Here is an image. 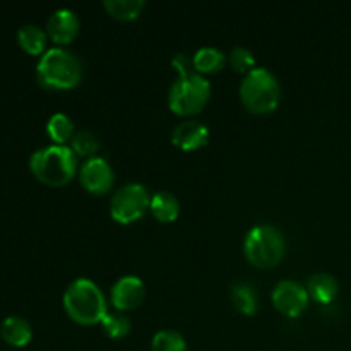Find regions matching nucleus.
<instances>
[{
	"mask_svg": "<svg viewBox=\"0 0 351 351\" xmlns=\"http://www.w3.org/2000/svg\"><path fill=\"white\" fill-rule=\"evenodd\" d=\"M81 29V23L74 10L58 9L47 23V34L53 43L69 45L75 40Z\"/></svg>",
	"mask_w": 351,
	"mask_h": 351,
	"instance_id": "9b49d317",
	"label": "nucleus"
},
{
	"mask_svg": "<svg viewBox=\"0 0 351 351\" xmlns=\"http://www.w3.org/2000/svg\"><path fill=\"white\" fill-rule=\"evenodd\" d=\"M271 300L281 315L295 319L307 308L311 297L304 285L293 280H283L274 287Z\"/></svg>",
	"mask_w": 351,
	"mask_h": 351,
	"instance_id": "6e6552de",
	"label": "nucleus"
},
{
	"mask_svg": "<svg viewBox=\"0 0 351 351\" xmlns=\"http://www.w3.org/2000/svg\"><path fill=\"white\" fill-rule=\"evenodd\" d=\"M69 146L74 151L75 156L89 160V158L96 156L101 143H99V137L95 132H91V130H79V132L74 134Z\"/></svg>",
	"mask_w": 351,
	"mask_h": 351,
	"instance_id": "412c9836",
	"label": "nucleus"
},
{
	"mask_svg": "<svg viewBox=\"0 0 351 351\" xmlns=\"http://www.w3.org/2000/svg\"><path fill=\"white\" fill-rule=\"evenodd\" d=\"M146 298V287L137 276H122L110 290V302L120 312H129L139 307Z\"/></svg>",
	"mask_w": 351,
	"mask_h": 351,
	"instance_id": "9d476101",
	"label": "nucleus"
},
{
	"mask_svg": "<svg viewBox=\"0 0 351 351\" xmlns=\"http://www.w3.org/2000/svg\"><path fill=\"white\" fill-rule=\"evenodd\" d=\"M232 304L240 314L254 315L257 312V293L252 285L239 283L230 291Z\"/></svg>",
	"mask_w": 351,
	"mask_h": 351,
	"instance_id": "aec40b11",
	"label": "nucleus"
},
{
	"mask_svg": "<svg viewBox=\"0 0 351 351\" xmlns=\"http://www.w3.org/2000/svg\"><path fill=\"white\" fill-rule=\"evenodd\" d=\"M151 351H187V341L180 332L161 329L151 339Z\"/></svg>",
	"mask_w": 351,
	"mask_h": 351,
	"instance_id": "4be33fe9",
	"label": "nucleus"
},
{
	"mask_svg": "<svg viewBox=\"0 0 351 351\" xmlns=\"http://www.w3.org/2000/svg\"><path fill=\"white\" fill-rule=\"evenodd\" d=\"M103 332L112 339H123L129 336L130 329H132V322L127 315L123 314H106L105 319L101 321Z\"/></svg>",
	"mask_w": 351,
	"mask_h": 351,
	"instance_id": "5701e85b",
	"label": "nucleus"
},
{
	"mask_svg": "<svg viewBox=\"0 0 351 351\" xmlns=\"http://www.w3.org/2000/svg\"><path fill=\"white\" fill-rule=\"evenodd\" d=\"M243 254L247 261L259 269H271L278 266L287 254L283 233L271 225L254 226L243 240Z\"/></svg>",
	"mask_w": 351,
	"mask_h": 351,
	"instance_id": "423d86ee",
	"label": "nucleus"
},
{
	"mask_svg": "<svg viewBox=\"0 0 351 351\" xmlns=\"http://www.w3.org/2000/svg\"><path fill=\"white\" fill-rule=\"evenodd\" d=\"M77 160L71 146L51 144L31 154L29 170L41 184L64 187L79 173Z\"/></svg>",
	"mask_w": 351,
	"mask_h": 351,
	"instance_id": "7ed1b4c3",
	"label": "nucleus"
},
{
	"mask_svg": "<svg viewBox=\"0 0 351 351\" xmlns=\"http://www.w3.org/2000/svg\"><path fill=\"white\" fill-rule=\"evenodd\" d=\"M36 75L40 84L45 88L65 91L75 88L81 82L82 65L72 51L55 47L41 55L36 65Z\"/></svg>",
	"mask_w": 351,
	"mask_h": 351,
	"instance_id": "20e7f679",
	"label": "nucleus"
},
{
	"mask_svg": "<svg viewBox=\"0 0 351 351\" xmlns=\"http://www.w3.org/2000/svg\"><path fill=\"white\" fill-rule=\"evenodd\" d=\"M171 65L178 77L168 89V106L178 117L197 115L211 98V84L194 69L192 58L185 53H177Z\"/></svg>",
	"mask_w": 351,
	"mask_h": 351,
	"instance_id": "f257e3e1",
	"label": "nucleus"
},
{
	"mask_svg": "<svg viewBox=\"0 0 351 351\" xmlns=\"http://www.w3.org/2000/svg\"><path fill=\"white\" fill-rule=\"evenodd\" d=\"M149 192L144 185L130 182L113 192L110 199V216L120 225L136 223L149 211Z\"/></svg>",
	"mask_w": 351,
	"mask_h": 351,
	"instance_id": "0eeeda50",
	"label": "nucleus"
},
{
	"mask_svg": "<svg viewBox=\"0 0 351 351\" xmlns=\"http://www.w3.org/2000/svg\"><path fill=\"white\" fill-rule=\"evenodd\" d=\"M47 134L51 139V143L57 144V146H69L75 134L74 122H72L71 117L65 115V113H53V115L48 119Z\"/></svg>",
	"mask_w": 351,
	"mask_h": 351,
	"instance_id": "a211bd4d",
	"label": "nucleus"
},
{
	"mask_svg": "<svg viewBox=\"0 0 351 351\" xmlns=\"http://www.w3.org/2000/svg\"><path fill=\"white\" fill-rule=\"evenodd\" d=\"M307 291L311 300L317 302L321 305H328L336 300L339 293V283L332 274L329 273H315L308 278Z\"/></svg>",
	"mask_w": 351,
	"mask_h": 351,
	"instance_id": "ddd939ff",
	"label": "nucleus"
},
{
	"mask_svg": "<svg viewBox=\"0 0 351 351\" xmlns=\"http://www.w3.org/2000/svg\"><path fill=\"white\" fill-rule=\"evenodd\" d=\"M149 211L160 223H173L180 216V202L171 192H154L151 195Z\"/></svg>",
	"mask_w": 351,
	"mask_h": 351,
	"instance_id": "2eb2a0df",
	"label": "nucleus"
},
{
	"mask_svg": "<svg viewBox=\"0 0 351 351\" xmlns=\"http://www.w3.org/2000/svg\"><path fill=\"white\" fill-rule=\"evenodd\" d=\"M79 182L93 195H105L115 182V173L105 158H89L79 168Z\"/></svg>",
	"mask_w": 351,
	"mask_h": 351,
	"instance_id": "1a4fd4ad",
	"label": "nucleus"
},
{
	"mask_svg": "<svg viewBox=\"0 0 351 351\" xmlns=\"http://www.w3.org/2000/svg\"><path fill=\"white\" fill-rule=\"evenodd\" d=\"M0 336L12 348H24L29 345L31 338H33V329L26 319L12 315V317L3 319V322L0 324Z\"/></svg>",
	"mask_w": 351,
	"mask_h": 351,
	"instance_id": "4468645a",
	"label": "nucleus"
},
{
	"mask_svg": "<svg viewBox=\"0 0 351 351\" xmlns=\"http://www.w3.org/2000/svg\"><path fill=\"white\" fill-rule=\"evenodd\" d=\"M103 7L112 17L119 21H134L143 14L144 0H103Z\"/></svg>",
	"mask_w": 351,
	"mask_h": 351,
	"instance_id": "6ab92c4d",
	"label": "nucleus"
},
{
	"mask_svg": "<svg viewBox=\"0 0 351 351\" xmlns=\"http://www.w3.org/2000/svg\"><path fill=\"white\" fill-rule=\"evenodd\" d=\"M64 308L69 317L81 326L101 324L108 314V302L105 293L95 281L77 278L64 293Z\"/></svg>",
	"mask_w": 351,
	"mask_h": 351,
	"instance_id": "f03ea898",
	"label": "nucleus"
},
{
	"mask_svg": "<svg viewBox=\"0 0 351 351\" xmlns=\"http://www.w3.org/2000/svg\"><path fill=\"white\" fill-rule=\"evenodd\" d=\"M47 31L36 24H24L17 31V43L27 55H43L47 47Z\"/></svg>",
	"mask_w": 351,
	"mask_h": 351,
	"instance_id": "f3484780",
	"label": "nucleus"
},
{
	"mask_svg": "<svg viewBox=\"0 0 351 351\" xmlns=\"http://www.w3.org/2000/svg\"><path fill=\"white\" fill-rule=\"evenodd\" d=\"M230 65L235 69L239 74L247 75L249 72H252L256 65V57H254L252 51L245 47H235L230 51Z\"/></svg>",
	"mask_w": 351,
	"mask_h": 351,
	"instance_id": "b1692460",
	"label": "nucleus"
},
{
	"mask_svg": "<svg viewBox=\"0 0 351 351\" xmlns=\"http://www.w3.org/2000/svg\"><path fill=\"white\" fill-rule=\"evenodd\" d=\"M192 64L199 74H215L226 64V55L215 47H202L192 55Z\"/></svg>",
	"mask_w": 351,
	"mask_h": 351,
	"instance_id": "dca6fc26",
	"label": "nucleus"
},
{
	"mask_svg": "<svg viewBox=\"0 0 351 351\" xmlns=\"http://www.w3.org/2000/svg\"><path fill=\"white\" fill-rule=\"evenodd\" d=\"M240 99L250 113L266 115L274 112L281 99V84L266 67H256L240 82Z\"/></svg>",
	"mask_w": 351,
	"mask_h": 351,
	"instance_id": "39448f33",
	"label": "nucleus"
},
{
	"mask_svg": "<svg viewBox=\"0 0 351 351\" xmlns=\"http://www.w3.org/2000/svg\"><path fill=\"white\" fill-rule=\"evenodd\" d=\"M208 141L209 129L197 120H184L171 130V143L182 151L201 149Z\"/></svg>",
	"mask_w": 351,
	"mask_h": 351,
	"instance_id": "f8f14e48",
	"label": "nucleus"
}]
</instances>
